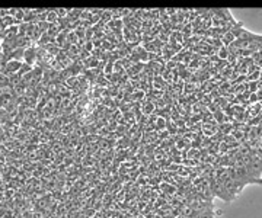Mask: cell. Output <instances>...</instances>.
Returning a JSON list of instances; mask_svg holds the SVG:
<instances>
[{"mask_svg":"<svg viewBox=\"0 0 262 218\" xmlns=\"http://www.w3.org/2000/svg\"><path fill=\"white\" fill-rule=\"evenodd\" d=\"M195 218H214V215H213L211 209H206V211H203V212H198L195 215Z\"/></svg>","mask_w":262,"mask_h":218,"instance_id":"cell-2","label":"cell"},{"mask_svg":"<svg viewBox=\"0 0 262 218\" xmlns=\"http://www.w3.org/2000/svg\"><path fill=\"white\" fill-rule=\"evenodd\" d=\"M6 68H3L2 71H5L6 75H10V73H18L19 70H20V67H22V63L20 61H16V60H10L8 61L6 64H5Z\"/></svg>","mask_w":262,"mask_h":218,"instance_id":"cell-1","label":"cell"}]
</instances>
